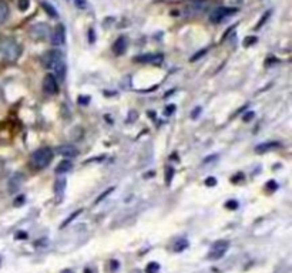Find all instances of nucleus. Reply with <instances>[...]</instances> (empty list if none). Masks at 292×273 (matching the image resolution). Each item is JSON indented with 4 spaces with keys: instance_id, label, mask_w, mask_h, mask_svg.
<instances>
[{
    "instance_id": "31",
    "label": "nucleus",
    "mask_w": 292,
    "mask_h": 273,
    "mask_svg": "<svg viewBox=\"0 0 292 273\" xmlns=\"http://www.w3.org/2000/svg\"><path fill=\"white\" fill-rule=\"evenodd\" d=\"M79 101L82 103V104H89V101H90V97H80Z\"/></svg>"
},
{
    "instance_id": "20",
    "label": "nucleus",
    "mask_w": 292,
    "mask_h": 273,
    "mask_svg": "<svg viewBox=\"0 0 292 273\" xmlns=\"http://www.w3.org/2000/svg\"><path fill=\"white\" fill-rule=\"evenodd\" d=\"M269 16H271V10H268V12H265V13H264V16L261 17V20L258 22V25L254 27V30H258V29H261L262 26L265 25V22H267L268 19H269Z\"/></svg>"
},
{
    "instance_id": "5",
    "label": "nucleus",
    "mask_w": 292,
    "mask_h": 273,
    "mask_svg": "<svg viewBox=\"0 0 292 273\" xmlns=\"http://www.w3.org/2000/svg\"><path fill=\"white\" fill-rule=\"evenodd\" d=\"M238 10L235 8H218L215 9V10H212V13L209 15V22L211 23H221L224 19H227V17L233 16V15H235Z\"/></svg>"
},
{
    "instance_id": "2",
    "label": "nucleus",
    "mask_w": 292,
    "mask_h": 273,
    "mask_svg": "<svg viewBox=\"0 0 292 273\" xmlns=\"http://www.w3.org/2000/svg\"><path fill=\"white\" fill-rule=\"evenodd\" d=\"M22 54V46L12 37H2L0 39V56L6 61H16Z\"/></svg>"
},
{
    "instance_id": "27",
    "label": "nucleus",
    "mask_w": 292,
    "mask_h": 273,
    "mask_svg": "<svg viewBox=\"0 0 292 273\" xmlns=\"http://www.w3.org/2000/svg\"><path fill=\"white\" fill-rule=\"evenodd\" d=\"M205 185H207V187H215V185H217V179L209 176V178H207V179H205Z\"/></svg>"
},
{
    "instance_id": "30",
    "label": "nucleus",
    "mask_w": 292,
    "mask_h": 273,
    "mask_svg": "<svg viewBox=\"0 0 292 273\" xmlns=\"http://www.w3.org/2000/svg\"><path fill=\"white\" fill-rule=\"evenodd\" d=\"M174 111H175L174 106H170L168 108H166V116H171V114H173Z\"/></svg>"
},
{
    "instance_id": "18",
    "label": "nucleus",
    "mask_w": 292,
    "mask_h": 273,
    "mask_svg": "<svg viewBox=\"0 0 292 273\" xmlns=\"http://www.w3.org/2000/svg\"><path fill=\"white\" fill-rule=\"evenodd\" d=\"M42 8L46 10V13L49 15V16H51V17H57L58 15H57V12H56V9L53 8V6H50L47 2H42Z\"/></svg>"
},
{
    "instance_id": "35",
    "label": "nucleus",
    "mask_w": 292,
    "mask_h": 273,
    "mask_svg": "<svg viewBox=\"0 0 292 273\" xmlns=\"http://www.w3.org/2000/svg\"><path fill=\"white\" fill-rule=\"evenodd\" d=\"M0 266H2V257H0Z\"/></svg>"
},
{
    "instance_id": "7",
    "label": "nucleus",
    "mask_w": 292,
    "mask_h": 273,
    "mask_svg": "<svg viewBox=\"0 0 292 273\" xmlns=\"http://www.w3.org/2000/svg\"><path fill=\"white\" fill-rule=\"evenodd\" d=\"M23 182H25V175L22 174V172H16V174L12 175L8 182L9 192L10 194H17L20 191V188H22Z\"/></svg>"
},
{
    "instance_id": "29",
    "label": "nucleus",
    "mask_w": 292,
    "mask_h": 273,
    "mask_svg": "<svg viewBox=\"0 0 292 273\" xmlns=\"http://www.w3.org/2000/svg\"><path fill=\"white\" fill-rule=\"evenodd\" d=\"M205 53H207V50H202V51H200V53H197V54H195V56H194V57L191 58V61H195V60H198V58H200L201 56H204Z\"/></svg>"
},
{
    "instance_id": "22",
    "label": "nucleus",
    "mask_w": 292,
    "mask_h": 273,
    "mask_svg": "<svg viewBox=\"0 0 292 273\" xmlns=\"http://www.w3.org/2000/svg\"><path fill=\"white\" fill-rule=\"evenodd\" d=\"M173 176H174V169L171 168V166H168L167 169H166V184L170 185L171 181H173Z\"/></svg>"
},
{
    "instance_id": "10",
    "label": "nucleus",
    "mask_w": 292,
    "mask_h": 273,
    "mask_svg": "<svg viewBox=\"0 0 292 273\" xmlns=\"http://www.w3.org/2000/svg\"><path fill=\"white\" fill-rule=\"evenodd\" d=\"M281 147V142H276V141H271V142H264V144H259L255 148L257 154H265L268 151L274 148H279Z\"/></svg>"
},
{
    "instance_id": "24",
    "label": "nucleus",
    "mask_w": 292,
    "mask_h": 273,
    "mask_svg": "<svg viewBox=\"0 0 292 273\" xmlns=\"http://www.w3.org/2000/svg\"><path fill=\"white\" fill-rule=\"evenodd\" d=\"M257 42H258V39H257L255 36H251V37H245V39H244V46H245V47H248V46H252V44H255Z\"/></svg>"
},
{
    "instance_id": "32",
    "label": "nucleus",
    "mask_w": 292,
    "mask_h": 273,
    "mask_svg": "<svg viewBox=\"0 0 292 273\" xmlns=\"http://www.w3.org/2000/svg\"><path fill=\"white\" fill-rule=\"evenodd\" d=\"M201 111V107H197L194 111H192V118H197L198 117V113Z\"/></svg>"
},
{
    "instance_id": "9",
    "label": "nucleus",
    "mask_w": 292,
    "mask_h": 273,
    "mask_svg": "<svg viewBox=\"0 0 292 273\" xmlns=\"http://www.w3.org/2000/svg\"><path fill=\"white\" fill-rule=\"evenodd\" d=\"M125 50H127V39H125L124 36L118 37L114 42V44H113V53L116 56H121V54H124Z\"/></svg>"
},
{
    "instance_id": "34",
    "label": "nucleus",
    "mask_w": 292,
    "mask_h": 273,
    "mask_svg": "<svg viewBox=\"0 0 292 273\" xmlns=\"http://www.w3.org/2000/svg\"><path fill=\"white\" fill-rule=\"evenodd\" d=\"M90 40H94V37H93V30H90Z\"/></svg>"
},
{
    "instance_id": "8",
    "label": "nucleus",
    "mask_w": 292,
    "mask_h": 273,
    "mask_svg": "<svg viewBox=\"0 0 292 273\" xmlns=\"http://www.w3.org/2000/svg\"><path fill=\"white\" fill-rule=\"evenodd\" d=\"M66 43V29L63 25H58L51 34V44L56 47H61Z\"/></svg>"
},
{
    "instance_id": "33",
    "label": "nucleus",
    "mask_w": 292,
    "mask_h": 273,
    "mask_svg": "<svg viewBox=\"0 0 292 273\" xmlns=\"http://www.w3.org/2000/svg\"><path fill=\"white\" fill-rule=\"evenodd\" d=\"M252 117H254V113H248V116H244V121H250Z\"/></svg>"
},
{
    "instance_id": "25",
    "label": "nucleus",
    "mask_w": 292,
    "mask_h": 273,
    "mask_svg": "<svg viewBox=\"0 0 292 273\" xmlns=\"http://www.w3.org/2000/svg\"><path fill=\"white\" fill-rule=\"evenodd\" d=\"M29 6H30V0H19V9L22 12H26Z\"/></svg>"
},
{
    "instance_id": "28",
    "label": "nucleus",
    "mask_w": 292,
    "mask_h": 273,
    "mask_svg": "<svg viewBox=\"0 0 292 273\" xmlns=\"http://www.w3.org/2000/svg\"><path fill=\"white\" fill-rule=\"evenodd\" d=\"M75 5L80 9H84L87 6V0H75Z\"/></svg>"
},
{
    "instance_id": "21",
    "label": "nucleus",
    "mask_w": 292,
    "mask_h": 273,
    "mask_svg": "<svg viewBox=\"0 0 292 273\" xmlns=\"http://www.w3.org/2000/svg\"><path fill=\"white\" fill-rule=\"evenodd\" d=\"M160 270V265L156 262H150L145 267V273H157Z\"/></svg>"
},
{
    "instance_id": "3",
    "label": "nucleus",
    "mask_w": 292,
    "mask_h": 273,
    "mask_svg": "<svg viewBox=\"0 0 292 273\" xmlns=\"http://www.w3.org/2000/svg\"><path fill=\"white\" fill-rule=\"evenodd\" d=\"M51 159H53V151L49 147H43L34 151L30 158V162L34 169H44L50 165Z\"/></svg>"
},
{
    "instance_id": "11",
    "label": "nucleus",
    "mask_w": 292,
    "mask_h": 273,
    "mask_svg": "<svg viewBox=\"0 0 292 273\" xmlns=\"http://www.w3.org/2000/svg\"><path fill=\"white\" fill-rule=\"evenodd\" d=\"M58 152H60V155L64 158H75L77 157V154H79V151L73 147V145H61L60 148H58Z\"/></svg>"
},
{
    "instance_id": "19",
    "label": "nucleus",
    "mask_w": 292,
    "mask_h": 273,
    "mask_svg": "<svg viewBox=\"0 0 292 273\" xmlns=\"http://www.w3.org/2000/svg\"><path fill=\"white\" fill-rule=\"evenodd\" d=\"M188 246V242L185 239H178L174 245V252H183L184 249H187Z\"/></svg>"
},
{
    "instance_id": "13",
    "label": "nucleus",
    "mask_w": 292,
    "mask_h": 273,
    "mask_svg": "<svg viewBox=\"0 0 292 273\" xmlns=\"http://www.w3.org/2000/svg\"><path fill=\"white\" fill-rule=\"evenodd\" d=\"M64 191H66V179L64 178H58L56 184H54V192H56L58 199L64 195Z\"/></svg>"
},
{
    "instance_id": "16",
    "label": "nucleus",
    "mask_w": 292,
    "mask_h": 273,
    "mask_svg": "<svg viewBox=\"0 0 292 273\" xmlns=\"http://www.w3.org/2000/svg\"><path fill=\"white\" fill-rule=\"evenodd\" d=\"M9 17V6L0 0V25H3Z\"/></svg>"
},
{
    "instance_id": "14",
    "label": "nucleus",
    "mask_w": 292,
    "mask_h": 273,
    "mask_svg": "<svg viewBox=\"0 0 292 273\" xmlns=\"http://www.w3.org/2000/svg\"><path fill=\"white\" fill-rule=\"evenodd\" d=\"M71 162L68 161V159H63L60 164H58L57 166H56V174H66V172H68L70 169H71Z\"/></svg>"
},
{
    "instance_id": "1",
    "label": "nucleus",
    "mask_w": 292,
    "mask_h": 273,
    "mask_svg": "<svg viewBox=\"0 0 292 273\" xmlns=\"http://www.w3.org/2000/svg\"><path fill=\"white\" fill-rule=\"evenodd\" d=\"M43 64L46 68H51L56 80L64 81L67 73L66 63L63 58V53L60 50H50L43 56Z\"/></svg>"
},
{
    "instance_id": "26",
    "label": "nucleus",
    "mask_w": 292,
    "mask_h": 273,
    "mask_svg": "<svg viewBox=\"0 0 292 273\" xmlns=\"http://www.w3.org/2000/svg\"><path fill=\"white\" fill-rule=\"evenodd\" d=\"M226 207L228 208V209H237V208H238V202H237V201H228L226 204Z\"/></svg>"
},
{
    "instance_id": "23",
    "label": "nucleus",
    "mask_w": 292,
    "mask_h": 273,
    "mask_svg": "<svg viewBox=\"0 0 292 273\" xmlns=\"http://www.w3.org/2000/svg\"><path fill=\"white\" fill-rule=\"evenodd\" d=\"M113 191H114V187H111V188H109V190L104 191V192L101 194L100 197H99V198L96 199V204H99V202H101V201H103V199H104V198H107V197H109V195H110V194H111V192H113Z\"/></svg>"
},
{
    "instance_id": "4",
    "label": "nucleus",
    "mask_w": 292,
    "mask_h": 273,
    "mask_svg": "<svg viewBox=\"0 0 292 273\" xmlns=\"http://www.w3.org/2000/svg\"><path fill=\"white\" fill-rule=\"evenodd\" d=\"M228 248H230V242L228 240H217L209 249L208 259H212V260L221 259L227 253Z\"/></svg>"
},
{
    "instance_id": "6",
    "label": "nucleus",
    "mask_w": 292,
    "mask_h": 273,
    "mask_svg": "<svg viewBox=\"0 0 292 273\" xmlns=\"http://www.w3.org/2000/svg\"><path fill=\"white\" fill-rule=\"evenodd\" d=\"M43 90L49 96H54L58 93V84L56 77L53 74H46L44 80H43Z\"/></svg>"
},
{
    "instance_id": "17",
    "label": "nucleus",
    "mask_w": 292,
    "mask_h": 273,
    "mask_svg": "<svg viewBox=\"0 0 292 273\" xmlns=\"http://www.w3.org/2000/svg\"><path fill=\"white\" fill-rule=\"evenodd\" d=\"M82 212H83V209H77L76 212H73L71 215H70V216H68V218H67V219H66V221H64V222H63V224L60 225V228H61V229H63V228H66L67 225L71 224V222H73V221H75L76 218H77V216L80 215Z\"/></svg>"
},
{
    "instance_id": "15",
    "label": "nucleus",
    "mask_w": 292,
    "mask_h": 273,
    "mask_svg": "<svg viewBox=\"0 0 292 273\" xmlns=\"http://www.w3.org/2000/svg\"><path fill=\"white\" fill-rule=\"evenodd\" d=\"M33 29H36V30H39L37 33H32L36 37V39H46V36L49 34V29H47V26L44 25H36L33 26Z\"/></svg>"
},
{
    "instance_id": "12",
    "label": "nucleus",
    "mask_w": 292,
    "mask_h": 273,
    "mask_svg": "<svg viewBox=\"0 0 292 273\" xmlns=\"http://www.w3.org/2000/svg\"><path fill=\"white\" fill-rule=\"evenodd\" d=\"M163 60V56L159 54V56H156V54H144V56H138V57L135 58V61H138V63H157V61H161Z\"/></svg>"
}]
</instances>
